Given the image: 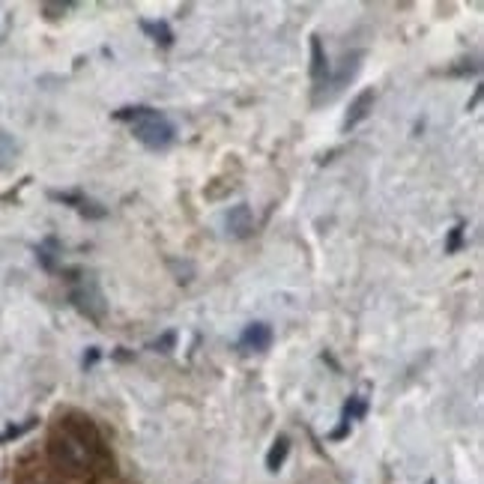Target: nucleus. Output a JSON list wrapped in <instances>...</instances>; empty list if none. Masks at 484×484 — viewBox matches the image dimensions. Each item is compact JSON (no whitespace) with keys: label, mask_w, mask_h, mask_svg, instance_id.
I'll return each mask as SVG.
<instances>
[{"label":"nucleus","mask_w":484,"mask_h":484,"mask_svg":"<svg viewBox=\"0 0 484 484\" xmlns=\"http://www.w3.org/2000/svg\"><path fill=\"white\" fill-rule=\"evenodd\" d=\"M114 120L129 123L132 132H135V138L150 150H168L174 144V135H177L171 120L162 111H156V108H147V105L120 108V111H114Z\"/></svg>","instance_id":"obj_1"},{"label":"nucleus","mask_w":484,"mask_h":484,"mask_svg":"<svg viewBox=\"0 0 484 484\" xmlns=\"http://www.w3.org/2000/svg\"><path fill=\"white\" fill-rule=\"evenodd\" d=\"M96 439H87L84 434L72 431V427H63L51 437V458L58 460L63 469L69 472H84L93 464V446Z\"/></svg>","instance_id":"obj_2"},{"label":"nucleus","mask_w":484,"mask_h":484,"mask_svg":"<svg viewBox=\"0 0 484 484\" xmlns=\"http://www.w3.org/2000/svg\"><path fill=\"white\" fill-rule=\"evenodd\" d=\"M272 347V329L269 323H248L239 335L242 353H267Z\"/></svg>","instance_id":"obj_3"},{"label":"nucleus","mask_w":484,"mask_h":484,"mask_svg":"<svg viewBox=\"0 0 484 484\" xmlns=\"http://www.w3.org/2000/svg\"><path fill=\"white\" fill-rule=\"evenodd\" d=\"M72 302H75V308H79L81 314L90 317V321H99V317L105 314L102 293H99V288H96L93 281H84L81 288L72 293Z\"/></svg>","instance_id":"obj_4"},{"label":"nucleus","mask_w":484,"mask_h":484,"mask_svg":"<svg viewBox=\"0 0 484 484\" xmlns=\"http://www.w3.org/2000/svg\"><path fill=\"white\" fill-rule=\"evenodd\" d=\"M51 197L54 201L66 204V206H72V210H79L84 218H105L108 216V210L102 204L90 201V197H84L81 192H51Z\"/></svg>","instance_id":"obj_5"},{"label":"nucleus","mask_w":484,"mask_h":484,"mask_svg":"<svg viewBox=\"0 0 484 484\" xmlns=\"http://www.w3.org/2000/svg\"><path fill=\"white\" fill-rule=\"evenodd\" d=\"M225 227L227 234H234L237 239H246L251 230H255V218H251V206L248 204H237L230 206V213L225 216Z\"/></svg>","instance_id":"obj_6"},{"label":"nucleus","mask_w":484,"mask_h":484,"mask_svg":"<svg viewBox=\"0 0 484 484\" xmlns=\"http://www.w3.org/2000/svg\"><path fill=\"white\" fill-rule=\"evenodd\" d=\"M374 102H377V93H374L371 87H368V90H362L353 102H350V111H347L344 126H341V129L350 132V129H356L362 120H368V114L374 111Z\"/></svg>","instance_id":"obj_7"},{"label":"nucleus","mask_w":484,"mask_h":484,"mask_svg":"<svg viewBox=\"0 0 484 484\" xmlns=\"http://www.w3.org/2000/svg\"><path fill=\"white\" fill-rule=\"evenodd\" d=\"M329 79V58H326V51H323V42L321 37H311V81L317 87H323Z\"/></svg>","instance_id":"obj_8"},{"label":"nucleus","mask_w":484,"mask_h":484,"mask_svg":"<svg viewBox=\"0 0 484 484\" xmlns=\"http://www.w3.org/2000/svg\"><path fill=\"white\" fill-rule=\"evenodd\" d=\"M141 30H144L153 42H159L162 48L174 46V30H171L168 21H141Z\"/></svg>","instance_id":"obj_9"},{"label":"nucleus","mask_w":484,"mask_h":484,"mask_svg":"<svg viewBox=\"0 0 484 484\" xmlns=\"http://www.w3.org/2000/svg\"><path fill=\"white\" fill-rule=\"evenodd\" d=\"M288 452H290V439L288 437H279L272 443L269 455H267V469L269 472H279L284 467V460H288Z\"/></svg>","instance_id":"obj_10"},{"label":"nucleus","mask_w":484,"mask_h":484,"mask_svg":"<svg viewBox=\"0 0 484 484\" xmlns=\"http://www.w3.org/2000/svg\"><path fill=\"white\" fill-rule=\"evenodd\" d=\"M58 251H60V242L54 239V237H48V239L37 248V260L42 263V269H48V272L58 269Z\"/></svg>","instance_id":"obj_11"},{"label":"nucleus","mask_w":484,"mask_h":484,"mask_svg":"<svg viewBox=\"0 0 484 484\" xmlns=\"http://www.w3.org/2000/svg\"><path fill=\"white\" fill-rule=\"evenodd\" d=\"M365 410H368L365 398H362V395H353V398L344 404V416H341V422H356L365 416Z\"/></svg>","instance_id":"obj_12"},{"label":"nucleus","mask_w":484,"mask_h":484,"mask_svg":"<svg viewBox=\"0 0 484 484\" xmlns=\"http://www.w3.org/2000/svg\"><path fill=\"white\" fill-rule=\"evenodd\" d=\"M464 230L467 225L464 222H458L452 230H448V239H446V255H458L460 246H464Z\"/></svg>","instance_id":"obj_13"},{"label":"nucleus","mask_w":484,"mask_h":484,"mask_svg":"<svg viewBox=\"0 0 484 484\" xmlns=\"http://www.w3.org/2000/svg\"><path fill=\"white\" fill-rule=\"evenodd\" d=\"M150 347L156 350V353H171V350L177 347V332H174V329H168V332H162Z\"/></svg>","instance_id":"obj_14"},{"label":"nucleus","mask_w":484,"mask_h":484,"mask_svg":"<svg viewBox=\"0 0 484 484\" xmlns=\"http://www.w3.org/2000/svg\"><path fill=\"white\" fill-rule=\"evenodd\" d=\"M72 4H42V13H46L48 18H60L63 13H69Z\"/></svg>","instance_id":"obj_15"},{"label":"nucleus","mask_w":484,"mask_h":484,"mask_svg":"<svg viewBox=\"0 0 484 484\" xmlns=\"http://www.w3.org/2000/svg\"><path fill=\"white\" fill-rule=\"evenodd\" d=\"M99 356H102V353H99V347H87L84 362H81V365H84V371H87V368H93L96 362H99Z\"/></svg>","instance_id":"obj_16"},{"label":"nucleus","mask_w":484,"mask_h":484,"mask_svg":"<svg viewBox=\"0 0 484 484\" xmlns=\"http://www.w3.org/2000/svg\"><path fill=\"white\" fill-rule=\"evenodd\" d=\"M479 102H481V87H476V93H472V99L467 102V111H476Z\"/></svg>","instance_id":"obj_17"},{"label":"nucleus","mask_w":484,"mask_h":484,"mask_svg":"<svg viewBox=\"0 0 484 484\" xmlns=\"http://www.w3.org/2000/svg\"><path fill=\"white\" fill-rule=\"evenodd\" d=\"M427 484H434V481H427Z\"/></svg>","instance_id":"obj_18"}]
</instances>
